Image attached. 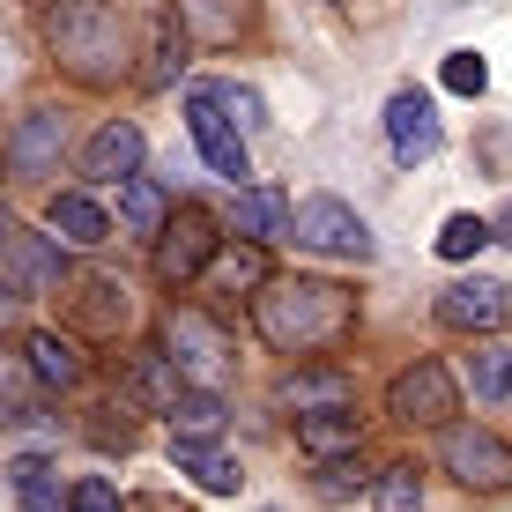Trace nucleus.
I'll return each instance as SVG.
<instances>
[{
  "label": "nucleus",
  "instance_id": "nucleus-14",
  "mask_svg": "<svg viewBox=\"0 0 512 512\" xmlns=\"http://www.w3.org/2000/svg\"><path fill=\"white\" fill-rule=\"evenodd\" d=\"M127 320H134L127 282H112V275H75V327H82V334L112 342V334L127 327Z\"/></svg>",
  "mask_w": 512,
  "mask_h": 512
},
{
  "label": "nucleus",
  "instance_id": "nucleus-36",
  "mask_svg": "<svg viewBox=\"0 0 512 512\" xmlns=\"http://www.w3.org/2000/svg\"><path fill=\"white\" fill-rule=\"evenodd\" d=\"M23 416H30V401H23V364L0 357V423H23Z\"/></svg>",
  "mask_w": 512,
  "mask_h": 512
},
{
  "label": "nucleus",
  "instance_id": "nucleus-21",
  "mask_svg": "<svg viewBox=\"0 0 512 512\" xmlns=\"http://www.w3.org/2000/svg\"><path fill=\"white\" fill-rule=\"evenodd\" d=\"M171 15H179V30L201 38V45H231L245 30V0H179Z\"/></svg>",
  "mask_w": 512,
  "mask_h": 512
},
{
  "label": "nucleus",
  "instance_id": "nucleus-9",
  "mask_svg": "<svg viewBox=\"0 0 512 512\" xmlns=\"http://www.w3.org/2000/svg\"><path fill=\"white\" fill-rule=\"evenodd\" d=\"M0 268H8L15 297H52L67 282L60 238H45V231H8V238H0Z\"/></svg>",
  "mask_w": 512,
  "mask_h": 512
},
{
  "label": "nucleus",
  "instance_id": "nucleus-37",
  "mask_svg": "<svg viewBox=\"0 0 512 512\" xmlns=\"http://www.w3.org/2000/svg\"><path fill=\"white\" fill-rule=\"evenodd\" d=\"M490 238H505V245H512V208H505V216H498V223H490Z\"/></svg>",
  "mask_w": 512,
  "mask_h": 512
},
{
  "label": "nucleus",
  "instance_id": "nucleus-20",
  "mask_svg": "<svg viewBox=\"0 0 512 512\" xmlns=\"http://www.w3.org/2000/svg\"><path fill=\"white\" fill-rule=\"evenodd\" d=\"M171 461H179V468H186L201 490H216V498H231V490L245 483V475H238V461H231V453H216L208 438H171Z\"/></svg>",
  "mask_w": 512,
  "mask_h": 512
},
{
  "label": "nucleus",
  "instance_id": "nucleus-26",
  "mask_svg": "<svg viewBox=\"0 0 512 512\" xmlns=\"http://www.w3.org/2000/svg\"><path fill=\"white\" fill-rule=\"evenodd\" d=\"M260 282H268V253H260L253 238H238V245H223V253H216V290L223 297L260 290Z\"/></svg>",
  "mask_w": 512,
  "mask_h": 512
},
{
  "label": "nucleus",
  "instance_id": "nucleus-13",
  "mask_svg": "<svg viewBox=\"0 0 512 512\" xmlns=\"http://www.w3.org/2000/svg\"><path fill=\"white\" fill-rule=\"evenodd\" d=\"M386 141H394L401 164H423V156H438V112L423 90H394L386 104Z\"/></svg>",
  "mask_w": 512,
  "mask_h": 512
},
{
  "label": "nucleus",
  "instance_id": "nucleus-23",
  "mask_svg": "<svg viewBox=\"0 0 512 512\" xmlns=\"http://www.w3.org/2000/svg\"><path fill=\"white\" fill-rule=\"evenodd\" d=\"M164 216H171V193L156 179H119V223H127L134 238H156Z\"/></svg>",
  "mask_w": 512,
  "mask_h": 512
},
{
  "label": "nucleus",
  "instance_id": "nucleus-17",
  "mask_svg": "<svg viewBox=\"0 0 512 512\" xmlns=\"http://www.w3.org/2000/svg\"><path fill=\"white\" fill-rule=\"evenodd\" d=\"M297 446H305L312 461L357 453V446H364V416H357V409H305V416H297Z\"/></svg>",
  "mask_w": 512,
  "mask_h": 512
},
{
  "label": "nucleus",
  "instance_id": "nucleus-29",
  "mask_svg": "<svg viewBox=\"0 0 512 512\" xmlns=\"http://www.w3.org/2000/svg\"><path fill=\"white\" fill-rule=\"evenodd\" d=\"M186 30H179V15H164V23H156V52H149V82H171L186 67Z\"/></svg>",
  "mask_w": 512,
  "mask_h": 512
},
{
  "label": "nucleus",
  "instance_id": "nucleus-33",
  "mask_svg": "<svg viewBox=\"0 0 512 512\" xmlns=\"http://www.w3.org/2000/svg\"><path fill=\"white\" fill-rule=\"evenodd\" d=\"M483 82H490V67L475 52H446V90L453 97H483Z\"/></svg>",
  "mask_w": 512,
  "mask_h": 512
},
{
  "label": "nucleus",
  "instance_id": "nucleus-1",
  "mask_svg": "<svg viewBox=\"0 0 512 512\" xmlns=\"http://www.w3.org/2000/svg\"><path fill=\"white\" fill-rule=\"evenodd\" d=\"M253 327L282 357H320V349H342L357 334V290L327 275H290V282L268 275L253 297Z\"/></svg>",
  "mask_w": 512,
  "mask_h": 512
},
{
  "label": "nucleus",
  "instance_id": "nucleus-19",
  "mask_svg": "<svg viewBox=\"0 0 512 512\" xmlns=\"http://www.w3.org/2000/svg\"><path fill=\"white\" fill-rule=\"evenodd\" d=\"M45 223H52L60 245H104V238H112V223H104V208L90 201V193H52Z\"/></svg>",
  "mask_w": 512,
  "mask_h": 512
},
{
  "label": "nucleus",
  "instance_id": "nucleus-22",
  "mask_svg": "<svg viewBox=\"0 0 512 512\" xmlns=\"http://www.w3.org/2000/svg\"><path fill=\"white\" fill-rule=\"evenodd\" d=\"M127 394H134V401H149V409H171V401L186 394V379H179V364H171L164 349H134V364H127Z\"/></svg>",
  "mask_w": 512,
  "mask_h": 512
},
{
  "label": "nucleus",
  "instance_id": "nucleus-15",
  "mask_svg": "<svg viewBox=\"0 0 512 512\" xmlns=\"http://www.w3.org/2000/svg\"><path fill=\"white\" fill-rule=\"evenodd\" d=\"M275 401L282 409H357V379L342 372V364H305V372H290L275 386Z\"/></svg>",
  "mask_w": 512,
  "mask_h": 512
},
{
  "label": "nucleus",
  "instance_id": "nucleus-8",
  "mask_svg": "<svg viewBox=\"0 0 512 512\" xmlns=\"http://www.w3.org/2000/svg\"><path fill=\"white\" fill-rule=\"evenodd\" d=\"M431 312H438V327H453V334H498L505 312H512V290L490 282V275H461V282L438 290Z\"/></svg>",
  "mask_w": 512,
  "mask_h": 512
},
{
  "label": "nucleus",
  "instance_id": "nucleus-18",
  "mask_svg": "<svg viewBox=\"0 0 512 512\" xmlns=\"http://www.w3.org/2000/svg\"><path fill=\"white\" fill-rule=\"evenodd\" d=\"M231 231H238V238H253V245L282 238V231H290V201H282L275 186H245L238 201H231Z\"/></svg>",
  "mask_w": 512,
  "mask_h": 512
},
{
  "label": "nucleus",
  "instance_id": "nucleus-12",
  "mask_svg": "<svg viewBox=\"0 0 512 512\" xmlns=\"http://www.w3.org/2000/svg\"><path fill=\"white\" fill-rule=\"evenodd\" d=\"M141 171V127L134 119H104V127L90 134V149H82V179L97 186H119Z\"/></svg>",
  "mask_w": 512,
  "mask_h": 512
},
{
  "label": "nucleus",
  "instance_id": "nucleus-28",
  "mask_svg": "<svg viewBox=\"0 0 512 512\" xmlns=\"http://www.w3.org/2000/svg\"><path fill=\"white\" fill-rule=\"evenodd\" d=\"M468 379H475V401H505L512 394V349H475V364H468Z\"/></svg>",
  "mask_w": 512,
  "mask_h": 512
},
{
  "label": "nucleus",
  "instance_id": "nucleus-2",
  "mask_svg": "<svg viewBox=\"0 0 512 512\" xmlns=\"http://www.w3.org/2000/svg\"><path fill=\"white\" fill-rule=\"evenodd\" d=\"M45 45L82 90H112L134 67V23L119 0H52L45 8Z\"/></svg>",
  "mask_w": 512,
  "mask_h": 512
},
{
  "label": "nucleus",
  "instance_id": "nucleus-32",
  "mask_svg": "<svg viewBox=\"0 0 512 512\" xmlns=\"http://www.w3.org/2000/svg\"><path fill=\"white\" fill-rule=\"evenodd\" d=\"M208 97H216V112L231 119L238 134H245V127H260V97H253V90H238V82H208Z\"/></svg>",
  "mask_w": 512,
  "mask_h": 512
},
{
  "label": "nucleus",
  "instance_id": "nucleus-34",
  "mask_svg": "<svg viewBox=\"0 0 512 512\" xmlns=\"http://www.w3.org/2000/svg\"><path fill=\"white\" fill-rule=\"evenodd\" d=\"M90 416H97V423H90V438H97L104 453H112V446L127 453V446H134V416H127V409H112V401H104V409H90Z\"/></svg>",
  "mask_w": 512,
  "mask_h": 512
},
{
  "label": "nucleus",
  "instance_id": "nucleus-25",
  "mask_svg": "<svg viewBox=\"0 0 512 512\" xmlns=\"http://www.w3.org/2000/svg\"><path fill=\"white\" fill-rule=\"evenodd\" d=\"M231 409H223V394H208V386H186L179 401H171V438H216Z\"/></svg>",
  "mask_w": 512,
  "mask_h": 512
},
{
  "label": "nucleus",
  "instance_id": "nucleus-24",
  "mask_svg": "<svg viewBox=\"0 0 512 512\" xmlns=\"http://www.w3.org/2000/svg\"><path fill=\"white\" fill-rule=\"evenodd\" d=\"M15 498H23V512H67V490H60V468L38 461V453H23V461L8 468Z\"/></svg>",
  "mask_w": 512,
  "mask_h": 512
},
{
  "label": "nucleus",
  "instance_id": "nucleus-6",
  "mask_svg": "<svg viewBox=\"0 0 512 512\" xmlns=\"http://www.w3.org/2000/svg\"><path fill=\"white\" fill-rule=\"evenodd\" d=\"M438 461H446L453 483L483 490V498L512 490V446L490 431V423H446V438H438Z\"/></svg>",
  "mask_w": 512,
  "mask_h": 512
},
{
  "label": "nucleus",
  "instance_id": "nucleus-10",
  "mask_svg": "<svg viewBox=\"0 0 512 512\" xmlns=\"http://www.w3.org/2000/svg\"><path fill=\"white\" fill-rule=\"evenodd\" d=\"M186 127H193V149L208 156V171H216V179H231V186L253 179V171H245V141H238V127L216 112V97H208V90L186 97Z\"/></svg>",
  "mask_w": 512,
  "mask_h": 512
},
{
  "label": "nucleus",
  "instance_id": "nucleus-16",
  "mask_svg": "<svg viewBox=\"0 0 512 512\" xmlns=\"http://www.w3.org/2000/svg\"><path fill=\"white\" fill-rule=\"evenodd\" d=\"M23 372L38 379V386H52V394H75V386L90 379V357H82L67 334H45V327H38V334L23 342Z\"/></svg>",
  "mask_w": 512,
  "mask_h": 512
},
{
  "label": "nucleus",
  "instance_id": "nucleus-38",
  "mask_svg": "<svg viewBox=\"0 0 512 512\" xmlns=\"http://www.w3.org/2000/svg\"><path fill=\"white\" fill-rule=\"evenodd\" d=\"M8 231H15V223H8V216H0V238H8Z\"/></svg>",
  "mask_w": 512,
  "mask_h": 512
},
{
  "label": "nucleus",
  "instance_id": "nucleus-35",
  "mask_svg": "<svg viewBox=\"0 0 512 512\" xmlns=\"http://www.w3.org/2000/svg\"><path fill=\"white\" fill-rule=\"evenodd\" d=\"M67 512H127V505H119V490L104 483V475H82V483L67 490Z\"/></svg>",
  "mask_w": 512,
  "mask_h": 512
},
{
  "label": "nucleus",
  "instance_id": "nucleus-4",
  "mask_svg": "<svg viewBox=\"0 0 512 512\" xmlns=\"http://www.w3.org/2000/svg\"><path fill=\"white\" fill-rule=\"evenodd\" d=\"M386 416L409 423V431H446V423L461 416V386H453V372L438 357H416L386 386Z\"/></svg>",
  "mask_w": 512,
  "mask_h": 512
},
{
  "label": "nucleus",
  "instance_id": "nucleus-11",
  "mask_svg": "<svg viewBox=\"0 0 512 512\" xmlns=\"http://www.w3.org/2000/svg\"><path fill=\"white\" fill-rule=\"evenodd\" d=\"M60 149H67V119L60 112H23V127H15L8 149H0V164H8L15 179H52Z\"/></svg>",
  "mask_w": 512,
  "mask_h": 512
},
{
  "label": "nucleus",
  "instance_id": "nucleus-7",
  "mask_svg": "<svg viewBox=\"0 0 512 512\" xmlns=\"http://www.w3.org/2000/svg\"><path fill=\"white\" fill-rule=\"evenodd\" d=\"M297 245H312V253H334V260H372V231H364L357 208H342L334 193H312V201L290 208V231Z\"/></svg>",
  "mask_w": 512,
  "mask_h": 512
},
{
  "label": "nucleus",
  "instance_id": "nucleus-30",
  "mask_svg": "<svg viewBox=\"0 0 512 512\" xmlns=\"http://www.w3.org/2000/svg\"><path fill=\"white\" fill-rule=\"evenodd\" d=\"M483 245H490L483 216H446V231H438V253H446V260H475Z\"/></svg>",
  "mask_w": 512,
  "mask_h": 512
},
{
  "label": "nucleus",
  "instance_id": "nucleus-31",
  "mask_svg": "<svg viewBox=\"0 0 512 512\" xmlns=\"http://www.w3.org/2000/svg\"><path fill=\"white\" fill-rule=\"evenodd\" d=\"M364 483H372V475H364L357 453H334V461H320V498H357Z\"/></svg>",
  "mask_w": 512,
  "mask_h": 512
},
{
  "label": "nucleus",
  "instance_id": "nucleus-5",
  "mask_svg": "<svg viewBox=\"0 0 512 512\" xmlns=\"http://www.w3.org/2000/svg\"><path fill=\"white\" fill-rule=\"evenodd\" d=\"M216 245H223V223L208 216L201 201H179L164 216V231H156V282H164V290H186V282L216 260Z\"/></svg>",
  "mask_w": 512,
  "mask_h": 512
},
{
  "label": "nucleus",
  "instance_id": "nucleus-3",
  "mask_svg": "<svg viewBox=\"0 0 512 512\" xmlns=\"http://www.w3.org/2000/svg\"><path fill=\"white\" fill-rule=\"evenodd\" d=\"M156 349L179 364L186 386H208V394H216V386L238 372L231 334H223V320H208L201 305H171V312H164V342H156Z\"/></svg>",
  "mask_w": 512,
  "mask_h": 512
},
{
  "label": "nucleus",
  "instance_id": "nucleus-27",
  "mask_svg": "<svg viewBox=\"0 0 512 512\" xmlns=\"http://www.w3.org/2000/svg\"><path fill=\"white\" fill-rule=\"evenodd\" d=\"M372 490H379V512H423V475H416V461L379 468Z\"/></svg>",
  "mask_w": 512,
  "mask_h": 512
}]
</instances>
